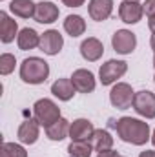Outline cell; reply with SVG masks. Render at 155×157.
<instances>
[{"label": "cell", "instance_id": "52a82bcc", "mask_svg": "<svg viewBox=\"0 0 155 157\" xmlns=\"http://www.w3.org/2000/svg\"><path fill=\"white\" fill-rule=\"evenodd\" d=\"M112 46H113V49L117 53L130 55L137 48V37H135V33H131L128 29H119L112 37Z\"/></svg>", "mask_w": 155, "mask_h": 157}, {"label": "cell", "instance_id": "7402d4cb", "mask_svg": "<svg viewBox=\"0 0 155 157\" xmlns=\"http://www.w3.org/2000/svg\"><path fill=\"white\" fill-rule=\"evenodd\" d=\"M64 31L70 37H73V39L84 35V31H86V20L80 15H70V17H66V20H64Z\"/></svg>", "mask_w": 155, "mask_h": 157}, {"label": "cell", "instance_id": "f1b7e54d", "mask_svg": "<svg viewBox=\"0 0 155 157\" xmlns=\"http://www.w3.org/2000/svg\"><path fill=\"white\" fill-rule=\"evenodd\" d=\"M139 157H155V150H144V152H141Z\"/></svg>", "mask_w": 155, "mask_h": 157}, {"label": "cell", "instance_id": "f546056e", "mask_svg": "<svg viewBox=\"0 0 155 157\" xmlns=\"http://www.w3.org/2000/svg\"><path fill=\"white\" fill-rule=\"evenodd\" d=\"M148 26H150V31L155 33V17H150L148 18Z\"/></svg>", "mask_w": 155, "mask_h": 157}, {"label": "cell", "instance_id": "9c48e42d", "mask_svg": "<svg viewBox=\"0 0 155 157\" xmlns=\"http://www.w3.org/2000/svg\"><path fill=\"white\" fill-rule=\"evenodd\" d=\"M144 15V6L133 0H122L119 6V17L126 24H137Z\"/></svg>", "mask_w": 155, "mask_h": 157}, {"label": "cell", "instance_id": "5b68a950", "mask_svg": "<svg viewBox=\"0 0 155 157\" xmlns=\"http://www.w3.org/2000/svg\"><path fill=\"white\" fill-rule=\"evenodd\" d=\"M133 97H135V91L128 82H117L110 91V102L117 110H128L133 104Z\"/></svg>", "mask_w": 155, "mask_h": 157}, {"label": "cell", "instance_id": "4fadbf2b", "mask_svg": "<svg viewBox=\"0 0 155 157\" xmlns=\"http://www.w3.org/2000/svg\"><path fill=\"white\" fill-rule=\"evenodd\" d=\"M102 53H104V46H102V42L99 39L88 37L86 40H82V44H80V55H82L84 60L95 62V60H99L102 57Z\"/></svg>", "mask_w": 155, "mask_h": 157}, {"label": "cell", "instance_id": "83f0119b", "mask_svg": "<svg viewBox=\"0 0 155 157\" xmlns=\"http://www.w3.org/2000/svg\"><path fill=\"white\" fill-rule=\"evenodd\" d=\"M97 157H120V155H119V152H115V150H106V152H99Z\"/></svg>", "mask_w": 155, "mask_h": 157}, {"label": "cell", "instance_id": "ac0fdd59", "mask_svg": "<svg viewBox=\"0 0 155 157\" xmlns=\"http://www.w3.org/2000/svg\"><path fill=\"white\" fill-rule=\"evenodd\" d=\"M17 44L22 51H29V49H35L40 46V35L31 29V28H24L18 35H17Z\"/></svg>", "mask_w": 155, "mask_h": 157}, {"label": "cell", "instance_id": "6da1fadb", "mask_svg": "<svg viewBox=\"0 0 155 157\" xmlns=\"http://www.w3.org/2000/svg\"><path fill=\"white\" fill-rule=\"evenodd\" d=\"M117 135L120 141L135 144V146H142L152 139V132H150V124L141 121V119L133 117H120L115 124Z\"/></svg>", "mask_w": 155, "mask_h": 157}, {"label": "cell", "instance_id": "836d02e7", "mask_svg": "<svg viewBox=\"0 0 155 157\" xmlns=\"http://www.w3.org/2000/svg\"><path fill=\"white\" fill-rule=\"evenodd\" d=\"M153 82H155V75H153Z\"/></svg>", "mask_w": 155, "mask_h": 157}, {"label": "cell", "instance_id": "d590c367", "mask_svg": "<svg viewBox=\"0 0 155 157\" xmlns=\"http://www.w3.org/2000/svg\"><path fill=\"white\" fill-rule=\"evenodd\" d=\"M120 157H122V155H120Z\"/></svg>", "mask_w": 155, "mask_h": 157}, {"label": "cell", "instance_id": "e0dca14e", "mask_svg": "<svg viewBox=\"0 0 155 157\" xmlns=\"http://www.w3.org/2000/svg\"><path fill=\"white\" fill-rule=\"evenodd\" d=\"M75 86L71 82V78H59L51 84V93L59 99V101H70L75 95Z\"/></svg>", "mask_w": 155, "mask_h": 157}, {"label": "cell", "instance_id": "1f68e13d", "mask_svg": "<svg viewBox=\"0 0 155 157\" xmlns=\"http://www.w3.org/2000/svg\"><path fill=\"white\" fill-rule=\"evenodd\" d=\"M150 141L153 143V146H155V130H153V132H152V139H150Z\"/></svg>", "mask_w": 155, "mask_h": 157}, {"label": "cell", "instance_id": "7a4b0ae2", "mask_svg": "<svg viewBox=\"0 0 155 157\" xmlns=\"http://www.w3.org/2000/svg\"><path fill=\"white\" fill-rule=\"evenodd\" d=\"M49 77V66L44 59L29 57L20 64V78L26 84H42Z\"/></svg>", "mask_w": 155, "mask_h": 157}, {"label": "cell", "instance_id": "e575fe53", "mask_svg": "<svg viewBox=\"0 0 155 157\" xmlns=\"http://www.w3.org/2000/svg\"><path fill=\"white\" fill-rule=\"evenodd\" d=\"M133 2H139V0H133Z\"/></svg>", "mask_w": 155, "mask_h": 157}, {"label": "cell", "instance_id": "ffe728a7", "mask_svg": "<svg viewBox=\"0 0 155 157\" xmlns=\"http://www.w3.org/2000/svg\"><path fill=\"white\" fill-rule=\"evenodd\" d=\"M9 11L20 18H31V17H35L37 4H33L31 0H11Z\"/></svg>", "mask_w": 155, "mask_h": 157}, {"label": "cell", "instance_id": "d6986e66", "mask_svg": "<svg viewBox=\"0 0 155 157\" xmlns=\"http://www.w3.org/2000/svg\"><path fill=\"white\" fill-rule=\"evenodd\" d=\"M70 121L64 117H60L57 122H53L51 126H47L46 128V135H47V139H51V141H62V139H66L68 135H70Z\"/></svg>", "mask_w": 155, "mask_h": 157}, {"label": "cell", "instance_id": "d6a6232c", "mask_svg": "<svg viewBox=\"0 0 155 157\" xmlns=\"http://www.w3.org/2000/svg\"><path fill=\"white\" fill-rule=\"evenodd\" d=\"M153 68H155V55H153Z\"/></svg>", "mask_w": 155, "mask_h": 157}, {"label": "cell", "instance_id": "8fae6325", "mask_svg": "<svg viewBox=\"0 0 155 157\" xmlns=\"http://www.w3.org/2000/svg\"><path fill=\"white\" fill-rule=\"evenodd\" d=\"M71 82H73L75 90L80 91V93H91V91L95 90V86H97V82H95V75H93L89 70H84V68H80V70H75V71H73V75H71Z\"/></svg>", "mask_w": 155, "mask_h": 157}, {"label": "cell", "instance_id": "2e32d148", "mask_svg": "<svg viewBox=\"0 0 155 157\" xmlns=\"http://www.w3.org/2000/svg\"><path fill=\"white\" fill-rule=\"evenodd\" d=\"M17 31H18L17 20H13L6 11H0V40H2L4 44L13 42Z\"/></svg>", "mask_w": 155, "mask_h": 157}, {"label": "cell", "instance_id": "277c9868", "mask_svg": "<svg viewBox=\"0 0 155 157\" xmlns=\"http://www.w3.org/2000/svg\"><path fill=\"white\" fill-rule=\"evenodd\" d=\"M126 71H128V64L124 60L112 59V60H108V62H104L100 66V70H99V80L102 82V86H110V84L117 82Z\"/></svg>", "mask_w": 155, "mask_h": 157}, {"label": "cell", "instance_id": "4dcf8cb0", "mask_svg": "<svg viewBox=\"0 0 155 157\" xmlns=\"http://www.w3.org/2000/svg\"><path fill=\"white\" fill-rule=\"evenodd\" d=\"M150 46H152V49L155 51V33L152 35V40H150Z\"/></svg>", "mask_w": 155, "mask_h": 157}, {"label": "cell", "instance_id": "d4e9b609", "mask_svg": "<svg viewBox=\"0 0 155 157\" xmlns=\"http://www.w3.org/2000/svg\"><path fill=\"white\" fill-rule=\"evenodd\" d=\"M15 64H17L15 55H11V53H2L0 55V73L2 75H9L15 70Z\"/></svg>", "mask_w": 155, "mask_h": 157}, {"label": "cell", "instance_id": "4316f807", "mask_svg": "<svg viewBox=\"0 0 155 157\" xmlns=\"http://www.w3.org/2000/svg\"><path fill=\"white\" fill-rule=\"evenodd\" d=\"M84 2H86V0H62V4L68 6V7H80Z\"/></svg>", "mask_w": 155, "mask_h": 157}, {"label": "cell", "instance_id": "8992f818", "mask_svg": "<svg viewBox=\"0 0 155 157\" xmlns=\"http://www.w3.org/2000/svg\"><path fill=\"white\" fill-rule=\"evenodd\" d=\"M133 110L146 119H155V93L150 90L137 91L133 97Z\"/></svg>", "mask_w": 155, "mask_h": 157}, {"label": "cell", "instance_id": "603a6c76", "mask_svg": "<svg viewBox=\"0 0 155 157\" xmlns=\"http://www.w3.org/2000/svg\"><path fill=\"white\" fill-rule=\"evenodd\" d=\"M68 152L71 157H89L93 150L89 141H71V144L68 146Z\"/></svg>", "mask_w": 155, "mask_h": 157}, {"label": "cell", "instance_id": "9a60e30c", "mask_svg": "<svg viewBox=\"0 0 155 157\" xmlns=\"http://www.w3.org/2000/svg\"><path fill=\"white\" fill-rule=\"evenodd\" d=\"M59 15H60V11L53 2H39L33 18L40 24H53L59 18Z\"/></svg>", "mask_w": 155, "mask_h": 157}, {"label": "cell", "instance_id": "44dd1931", "mask_svg": "<svg viewBox=\"0 0 155 157\" xmlns=\"http://www.w3.org/2000/svg\"><path fill=\"white\" fill-rule=\"evenodd\" d=\"M89 143H91V146H93L95 152H106V150H112L113 137L106 130H95V133H93V137H91Z\"/></svg>", "mask_w": 155, "mask_h": 157}, {"label": "cell", "instance_id": "ba28073f", "mask_svg": "<svg viewBox=\"0 0 155 157\" xmlns=\"http://www.w3.org/2000/svg\"><path fill=\"white\" fill-rule=\"evenodd\" d=\"M64 46V37L57 31V29H49V31H44L40 35V51H44L46 55H59L60 49Z\"/></svg>", "mask_w": 155, "mask_h": 157}, {"label": "cell", "instance_id": "3957f363", "mask_svg": "<svg viewBox=\"0 0 155 157\" xmlns=\"http://www.w3.org/2000/svg\"><path fill=\"white\" fill-rule=\"evenodd\" d=\"M33 115L40 122V126L47 128L60 119V108L51 99H40L33 104Z\"/></svg>", "mask_w": 155, "mask_h": 157}, {"label": "cell", "instance_id": "30bf717a", "mask_svg": "<svg viewBox=\"0 0 155 157\" xmlns=\"http://www.w3.org/2000/svg\"><path fill=\"white\" fill-rule=\"evenodd\" d=\"M95 133L93 122L88 119H75L70 126V139L71 141H91Z\"/></svg>", "mask_w": 155, "mask_h": 157}, {"label": "cell", "instance_id": "7c38bea8", "mask_svg": "<svg viewBox=\"0 0 155 157\" xmlns=\"http://www.w3.org/2000/svg\"><path fill=\"white\" fill-rule=\"evenodd\" d=\"M18 141L22 144H35L40 135V122L37 119H28L18 128Z\"/></svg>", "mask_w": 155, "mask_h": 157}, {"label": "cell", "instance_id": "484cf974", "mask_svg": "<svg viewBox=\"0 0 155 157\" xmlns=\"http://www.w3.org/2000/svg\"><path fill=\"white\" fill-rule=\"evenodd\" d=\"M142 6H144V13L148 15V18L155 17V0H146Z\"/></svg>", "mask_w": 155, "mask_h": 157}, {"label": "cell", "instance_id": "cb8c5ba5", "mask_svg": "<svg viewBox=\"0 0 155 157\" xmlns=\"http://www.w3.org/2000/svg\"><path fill=\"white\" fill-rule=\"evenodd\" d=\"M0 157H28V152L24 146L17 143H2Z\"/></svg>", "mask_w": 155, "mask_h": 157}, {"label": "cell", "instance_id": "5bb4252c", "mask_svg": "<svg viewBox=\"0 0 155 157\" xmlns=\"http://www.w3.org/2000/svg\"><path fill=\"white\" fill-rule=\"evenodd\" d=\"M112 11H113V0H89L88 4V13L97 22L110 18Z\"/></svg>", "mask_w": 155, "mask_h": 157}]
</instances>
